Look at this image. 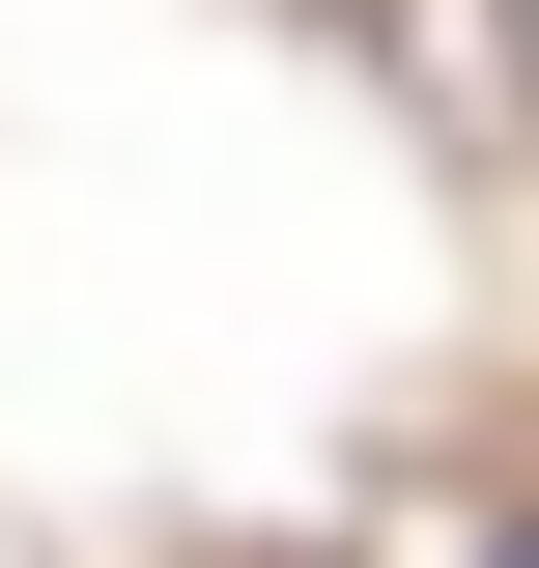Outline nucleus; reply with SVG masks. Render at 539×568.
Instances as JSON below:
<instances>
[{
	"mask_svg": "<svg viewBox=\"0 0 539 568\" xmlns=\"http://www.w3.org/2000/svg\"><path fill=\"white\" fill-rule=\"evenodd\" d=\"M511 85H539V0H511Z\"/></svg>",
	"mask_w": 539,
	"mask_h": 568,
	"instance_id": "f257e3e1",
	"label": "nucleus"
}]
</instances>
